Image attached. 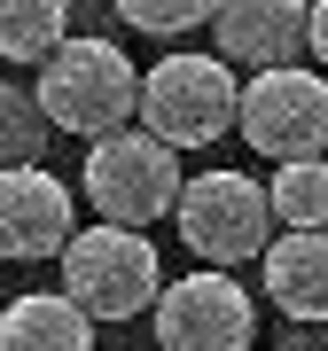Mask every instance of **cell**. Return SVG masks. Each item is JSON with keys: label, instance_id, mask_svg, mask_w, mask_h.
Listing matches in <instances>:
<instances>
[{"label": "cell", "instance_id": "1", "mask_svg": "<svg viewBox=\"0 0 328 351\" xmlns=\"http://www.w3.org/2000/svg\"><path fill=\"white\" fill-rule=\"evenodd\" d=\"M133 94H141V71L117 39H63L39 63V86H32L47 133H78V141L133 125Z\"/></svg>", "mask_w": 328, "mask_h": 351}, {"label": "cell", "instance_id": "2", "mask_svg": "<svg viewBox=\"0 0 328 351\" xmlns=\"http://www.w3.org/2000/svg\"><path fill=\"white\" fill-rule=\"evenodd\" d=\"M55 258H63V297L94 328L141 320L156 304V289H164V258H156V242L141 234V226H110V219H102V226H78Z\"/></svg>", "mask_w": 328, "mask_h": 351}, {"label": "cell", "instance_id": "3", "mask_svg": "<svg viewBox=\"0 0 328 351\" xmlns=\"http://www.w3.org/2000/svg\"><path fill=\"white\" fill-rule=\"evenodd\" d=\"M133 125L156 133L172 156L227 141V133H235V71L219 63V55H164V63L141 71Z\"/></svg>", "mask_w": 328, "mask_h": 351}, {"label": "cell", "instance_id": "4", "mask_svg": "<svg viewBox=\"0 0 328 351\" xmlns=\"http://www.w3.org/2000/svg\"><path fill=\"white\" fill-rule=\"evenodd\" d=\"M180 180H188L180 156L164 149L156 133H141V125H117V133L86 141V164H78V188H86V203L110 226H156V219H172Z\"/></svg>", "mask_w": 328, "mask_h": 351}, {"label": "cell", "instance_id": "5", "mask_svg": "<svg viewBox=\"0 0 328 351\" xmlns=\"http://www.w3.org/2000/svg\"><path fill=\"white\" fill-rule=\"evenodd\" d=\"M172 226H180V242H188L203 265H219V274L250 265L266 242H274V211H266V188L250 172H196V180H180Z\"/></svg>", "mask_w": 328, "mask_h": 351}, {"label": "cell", "instance_id": "6", "mask_svg": "<svg viewBox=\"0 0 328 351\" xmlns=\"http://www.w3.org/2000/svg\"><path fill=\"white\" fill-rule=\"evenodd\" d=\"M235 133L250 141L266 164L320 156L328 149V78L305 63L250 71V86H235Z\"/></svg>", "mask_w": 328, "mask_h": 351}, {"label": "cell", "instance_id": "7", "mask_svg": "<svg viewBox=\"0 0 328 351\" xmlns=\"http://www.w3.org/2000/svg\"><path fill=\"white\" fill-rule=\"evenodd\" d=\"M149 313H156V351H250L258 343V297L219 265L172 274Z\"/></svg>", "mask_w": 328, "mask_h": 351}, {"label": "cell", "instance_id": "8", "mask_svg": "<svg viewBox=\"0 0 328 351\" xmlns=\"http://www.w3.org/2000/svg\"><path fill=\"white\" fill-rule=\"evenodd\" d=\"M78 234V195L47 164H0V258L39 265Z\"/></svg>", "mask_w": 328, "mask_h": 351}, {"label": "cell", "instance_id": "9", "mask_svg": "<svg viewBox=\"0 0 328 351\" xmlns=\"http://www.w3.org/2000/svg\"><path fill=\"white\" fill-rule=\"evenodd\" d=\"M305 47V0H211V55L227 71H281Z\"/></svg>", "mask_w": 328, "mask_h": 351}, {"label": "cell", "instance_id": "10", "mask_svg": "<svg viewBox=\"0 0 328 351\" xmlns=\"http://www.w3.org/2000/svg\"><path fill=\"white\" fill-rule=\"evenodd\" d=\"M258 281L274 297V313L328 320V226H281L258 250Z\"/></svg>", "mask_w": 328, "mask_h": 351}, {"label": "cell", "instance_id": "11", "mask_svg": "<svg viewBox=\"0 0 328 351\" xmlns=\"http://www.w3.org/2000/svg\"><path fill=\"white\" fill-rule=\"evenodd\" d=\"M0 351H94V320L63 289H24L0 304Z\"/></svg>", "mask_w": 328, "mask_h": 351}, {"label": "cell", "instance_id": "12", "mask_svg": "<svg viewBox=\"0 0 328 351\" xmlns=\"http://www.w3.org/2000/svg\"><path fill=\"white\" fill-rule=\"evenodd\" d=\"M71 39V0H0V63H47Z\"/></svg>", "mask_w": 328, "mask_h": 351}, {"label": "cell", "instance_id": "13", "mask_svg": "<svg viewBox=\"0 0 328 351\" xmlns=\"http://www.w3.org/2000/svg\"><path fill=\"white\" fill-rule=\"evenodd\" d=\"M274 226H328V156H290L266 180Z\"/></svg>", "mask_w": 328, "mask_h": 351}, {"label": "cell", "instance_id": "14", "mask_svg": "<svg viewBox=\"0 0 328 351\" xmlns=\"http://www.w3.org/2000/svg\"><path fill=\"white\" fill-rule=\"evenodd\" d=\"M39 141H47V117L24 86H0V164H39Z\"/></svg>", "mask_w": 328, "mask_h": 351}, {"label": "cell", "instance_id": "15", "mask_svg": "<svg viewBox=\"0 0 328 351\" xmlns=\"http://www.w3.org/2000/svg\"><path fill=\"white\" fill-rule=\"evenodd\" d=\"M117 24L149 32V39H180L211 24V0H117Z\"/></svg>", "mask_w": 328, "mask_h": 351}, {"label": "cell", "instance_id": "16", "mask_svg": "<svg viewBox=\"0 0 328 351\" xmlns=\"http://www.w3.org/2000/svg\"><path fill=\"white\" fill-rule=\"evenodd\" d=\"M305 47H313L320 71H328V0H305Z\"/></svg>", "mask_w": 328, "mask_h": 351}, {"label": "cell", "instance_id": "17", "mask_svg": "<svg viewBox=\"0 0 328 351\" xmlns=\"http://www.w3.org/2000/svg\"><path fill=\"white\" fill-rule=\"evenodd\" d=\"M149 351H156V343H149Z\"/></svg>", "mask_w": 328, "mask_h": 351}]
</instances>
